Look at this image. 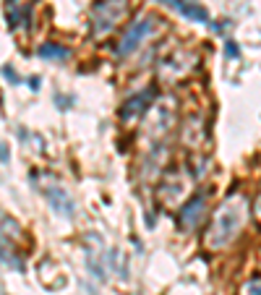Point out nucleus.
Returning <instances> with one entry per match:
<instances>
[{
  "label": "nucleus",
  "mask_w": 261,
  "mask_h": 295,
  "mask_svg": "<svg viewBox=\"0 0 261 295\" xmlns=\"http://www.w3.org/2000/svg\"><path fill=\"white\" fill-rule=\"evenodd\" d=\"M246 214H248V204L243 196H230L222 201V207L214 212L212 217V225L204 235V243L209 251H222L225 245H230L238 233H241L243 222H246Z\"/></svg>",
  "instance_id": "obj_1"
},
{
  "label": "nucleus",
  "mask_w": 261,
  "mask_h": 295,
  "mask_svg": "<svg viewBox=\"0 0 261 295\" xmlns=\"http://www.w3.org/2000/svg\"><path fill=\"white\" fill-rule=\"evenodd\" d=\"M128 13V0H97L92 16H89V27H92V37H107Z\"/></svg>",
  "instance_id": "obj_2"
},
{
  "label": "nucleus",
  "mask_w": 261,
  "mask_h": 295,
  "mask_svg": "<svg viewBox=\"0 0 261 295\" xmlns=\"http://www.w3.org/2000/svg\"><path fill=\"white\" fill-rule=\"evenodd\" d=\"M157 16H151V13H144V16H139L136 21H130V27L125 29V34H123V39L118 42V58H128L130 53H136L141 44L151 37V32H154V27H157Z\"/></svg>",
  "instance_id": "obj_3"
},
{
  "label": "nucleus",
  "mask_w": 261,
  "mask_h": 295,
  "mask_svg": "<svg viewBox=\"0 0 261 295\" xmlns=\"http://www.w3.org/2000/svg\"><path fill=\"white\" fill-rule=\"evenodd\" d=\"M204 212H206V196L204 193H196L191 201H186L183 207H180L178 225H180L183 230H193L196 225H199V219L204 217Z\"/></svg>",
  "instance_id": "obj_4"
},
{
  "label": "nucleus",
  "mask_w": 261,
  "mask_h": 295,
  "mask_svg": "<svg viewBox=\"0 0 261 295\" xmlns=\"http://www.w3.org/2000/svg\"><path fill=\"white\" fill-rule=\"evenodd\" d=\"M157 3L172 8L175 13H180L188 21H196V24H209V11L201 3H196V0H157Z\"/></svg>",
  "instance_id": "obj_5"
},
{
  "label": "nucleus",
  "mask_w": 261,
  "mask_h": 295,
  "mask_svg": "<svg viewBox=\"0 0 261 295\" xmlns=\"http://www.w3.org/2000/svg\"><path fill=\"white\" fill-rule=\"evenodd\" d=\"M154 89H149V92H139V94H134V97H128L125 100V105H123V110H120V118L123 120H134L139 112H146L149 110V102L154 100Z\"/></svg>",
  "instance_id": "obj_6"
},
{
  "label": "nucleus",
  "mask_w": 261,
  "mask_h": 295,
  "mask_svg": "<svg viewBox=\"0 0 261 295\" xmlns=\"http://www.w3.org/2000/svg\"><path fill=\"white\" fill-rule=\"evenodd\" d=\"M45 196H47V201L53 204V209H55L58 214L73 217V201H71V196L65 193L63 188H58V186H50V188H45Z\"/></svg>",
  "instance_id": "obj_7"
},
{
  "label": "nucleus",
  "mask_w": 261,
  "mask_h": 295,
  "mask_svg": "<svg viewBox=\"0 0 261 295\" xmlns=\"http://www.w3.org/2000/svg\"><path fill=\"white\" fill-rule=\"evenodd\" d=\"M183 53H186V50H178L172 58H167V60H165V65H162V76H167V81H172V79H180V76H186V73H188V68H191V65L180 63Z\"/></svg>",
  "instance_id": "obj_8"
},
{
  "label": "nucleus",
  "mask_w": 261,
  "mask_h": 295,
  "mask_svg": "<svg viewBox=\"0 0 261 295\" xmlns=\"http://www.w3.org/2000/svg\"><path fill=\"white\" fill-rule=\"evenodd\" d=\"M37 55L45 58V60H68V58H71V50L63 47V44H55V42H45V44H39Z\"/></svg>",
  "instance_id": "obj_9"
},
{
  "label": "nucleus",
  "mask_w": 261,
  "mask_h": 295,
  "mask_svg": "<svg viewBox=\"0 0 261 295\" xmlns=\"http://www.w3.org/2000/svg\"><path fill=\"white\" fill-rule=\"evenodd\" d=\"M0 160H3V162H8V160H11V152H8V146H6V144H0Z\"/></svg>",
  "instance_id": "obj_10"
},
{
  "label": "nucleus",
  "mask_w": 261,
  "mask_h": 295,
  "mask_svg": "<svg viewBox=\"0 0 261 295\" xmlns=\"http://www.w3.org/2000/svg\"><path fill=\"white\" fill-rule=\"evenodd\" d=\"M227 55H232V58L238 55V50H235V44H230V42H227Z\"/></svg>",
  "instance_id": "obj_11"
},
{
  "label": "nucleus",
  "mask_w": 261,
  "mask_h": 295,
  "mask_svg": "<svg viewBox=\"0 0 261 295\" xmlns=\"http://www.w3.org/2000/svg\"><path fill=\"white\" fill-rule=\"evenodd\" d=\"M29 86H32V89H39V79H29Z\"/></svg>",
  "instance_id": "obj_12"
}]
</instances>
